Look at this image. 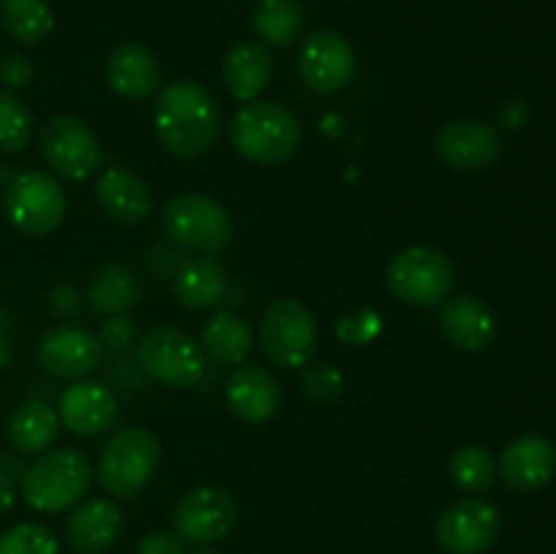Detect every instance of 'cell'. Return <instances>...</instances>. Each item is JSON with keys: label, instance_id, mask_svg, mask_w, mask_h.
I'll list each match as a JSON object with an SVG mask.
<instances>
[{"label": "cell", "instance_id": "obj_39", "mask_svg": "<svg viewBox=\"0 0 556 554\" xmlns=\"http://www.w3.org/2000/svg\"><path fill=\"white\" fill-rule=\"evenodd\" d=\"M16 503V487L14 478L5 470H0V514H9Z\"/></svg>", "mask_w": 556, "mask_h": 554}, {"label": "cell", "instance_id": "obj_30", "mask_svg": "<svg viewBox=\"0 0 556 554\" xmlns=\"http://www.w3.org/2000/svg\"><path fill=\"white\" fill-rule=\"evenodd\" d=\"M448 476L462 492L483 494L497 481V462L483 445H462L448 462Z\"/></svg>", "mask_w": 556, "mask_h": 554}, {"label": "cell", "instance_id": "obj_5", "mask_svg": "<svg viewBox=\"0 0 556 554\" xmlns=\"http://www.w3.org/2000/svg\"><path fill=\"white\" fill-rule=\"evenodd\" d=\"M456 282L454 261L432 244H413L391 255L386 286L391 297L410 307H434L451 297Z\"/></svg>", "mask_w": 556, "mask_h": 554}, {"label": "cell", "instance_id": "obj_17", "mask_svg": "<svg viewBox=\"0 0 556 554\" xmlns=\"http://www.w3.org/2000/svg\"><path fill=\"white\" fill-rule=\"evenodd\" d=\"M556 473V445L543 435H521L500 454L497 476L516 492H535Z\"/></svg>", "mask_w": 556, "mask_h": 554}, {"label": "cell", "instance_id": "obj_37", "mask_svg": "<svg viewBox=\"0 0 556 554\" xmlns=\"http://www.w3.org/2000/svg\"><path fill=\"white\" fill-rule=\"evenodd\" d=\"M136 554H185V541L168 530L147 532L136 546Z\"/></svg>", "mask_w": 556, "mask_h": 554}, {"label": "cell", "instance_id": "obj_36", "mask_svg": "<svg viewBox=\"0 0 556 554\" xmlns=\"http://www.w3.org/2000/svg\"><path fill=\"white\" fill-rule=\"evenodd\" d=\"M33 76H36V68L22 54H5L0 60V85L9 87V90H25V87H30Z\"/></svg>", "mask_w": 556, "mask_h": 554}, {"label": "cell", "instance_id": "obj_4", "mask_svg": "<svg viewBox=\"0 0 556 554\" xmlns=\"http://www.w3.org/2000/svg\"><path fill=\"white\" fill-rule=\"evenodd\" d=\"M161 226L174 244L201 255L223 253L233 239V221L226 206L195 190L177 193L163 204Z\"/></svg>", "mask_w": 556, "mask_h": 554}, {"label": "cell", "instance_id": "obj_6", "mask_svg": "<svg viewBox=\"0 0 556 554\" xmlns=\"http://www.w3.org/2000/svg\"><path fill=\"white\" fill-rule=\"evenodd\" d=\"M161 465V440L144 427H128L112 435L98 459L96 478L112 498H136Z\"/></svg>", "mask_w": 556, "mask_h": 554}, {"label": "cell", "instance_id": "obj_26", "mask_svg": "<svg viewBox=\"0 0 556 554\" xmlns=\"http://www.w3.org/2000/svg\"><path fill=\"white\" fill-rule=\"evenodd\" d=\"M253 342V329L237 313H215L201 329V348L217 364H244Z\"/></svg>", "mask_w": 556, "mask_h": 554}, {"label": "cell", "instance_id": "obj_8", "mask_svg": "<svg viewBox=\"0 0 556 554\" xmlns=\"http://www.w3.org/2000/svg\"><path fill=\"white\" fill-rule=\"evenodd\" d=\"M141 369L168 389H190L206 375V353L199 340L177 326H155L139 340Z\"/></svg>", "mask_w": 556, "mask_h": 554}, {"label": "cell", "instance_id": "obj_29", "mask_svg": "<svg viewBox=\"0 0 556 554\" xmlns=\"http://www.w3.org/2000/svg\"><path fill=\"white\" fill-rule=\"evenodd\" d=\"M0 22L25 47H38L54 30V14L47 0H0Z\"/></svg>", "mask_w": 556, "mask_h": 554}, {"label": "cell", "instance_id": "obj_19", "mask_svg": "<svg viewBox=\"0 0 556 554\" xmlns=\"http://www.w3.org/2000/svg\"><path fill=\"white\" fill-rule=\"evenodd\" d=\"M60 424L81 438L101 435L117 418V396L98 380H76L60 394Z\"/></svg>", "mask_w": 556, "mask_h": 554}, {"label": "cell", "instance_id": "obj_24", "mask_svg": "<svg viewBox=\"0 0 556 554\" xmlns=\"http://www.w3.org/2000/svg\"><path fill=\"white\" fill-rule=\"evenodd\" d=\"M174 299L182 304L185 310H210L223 302L228 291V275L226 266L215 259V255H201V259H190L188 264L179 266L172 282Z\"/></svg>", "mask_w": 556, "mask_h": 554}, {"label": "cell", "instance_id": "obj_3", "mask_svg": "<svg viewBox=\"0 0 556 554\" xmlns=\"http://www.w3.org/2000/svg\"><path fill=\"white\" fill-rule=\"evenodd\" d=\"M92 481V467L81 451H43L22 470L20 489L25 503L38 514H60L79 503Z\"/></svg>", "mask_w": 556, "mask_h": 554}, {"label": "cell", "instance_id": "obj_9", "mask_svg": "<svg viewBox=\"0 0 556 554\" xmlns=\"http://www.w3.org/2000/svg\"><path fill=\"white\" fill-rule=\"evenodd\" d=\"M5 217L27 237L52 234L68 212V196L58 177L47 172H22L5 185Z\"/></svg>", "mask_w": 556, "mask_h": 554}, {"label": "cell", "instance_id": "obj_32", "mask_svg": "<svg viewBox=\"0 0 556 554\" xmlns=\"http://www.w3.org/2000/svg\"><path fill=\"white\" fill-rule=\"evenodd\" d=\"M302 391L315 405L331 407L345 394V375L331 362H309L302 367Z\"/></svg>", "mask_w": 556, "mask_h": 554}, {"label": "cell", "instance_id": "obj_33", "mask_svg": "<svg viewBox=\"0 0 556 554\" xmlns=\"http://www.w3.org/2000/svg\"><path fill=\"white\" fill-rule=\"evenodd\" d=\"M0 554H60V541L49 527L22 521L0 536Z\"/></svg>", "mask_w": 556, "mask_h": 554}, {"label": "cell", "instance_id": "obj_12", "mask_svg": "<svg viewBox=\"0 0 556 554\" xmlns=\"http://www.w3.org/2000/svg\"><path fill=\"white\" fill-rule=\"evenodd\" d=\"M500 527L497 505L483 498H462L438 516L434 536L445 554H483L500 538Z\"/></svg>", "mask_w": 556, "mask_h": 554}, {"label": "cell", "instance_id": "obj_28", "mask_svg": "<svg viewBox=\"0 0 556 554\" xmlns=\"http://www.w3.org/2000/svg\"><path fill=\"white\" fill-rule=\"evenodd\" d=\"M304 20L299 0H255L253 30L264 47H291L304 33Z\"/></svg>", "mask_w": 556, "mask_h": 554}, {"label": "cell", "instance_id": "obj_35", "mask_svg": "<svg viewBox=\"0 0 556 554\" xmlns=\"http://www.w3.org/2000/svg\"><path fill=\"white\" fill-rule=\"evenodd\" d=\"M98 340L106 351H128L136 340H139V331H136V324L128 318V315H109L101 324V331H98Z\"/></svg>", "mask_w": 556, "mask_h": 554}, {"label": "cell", "instance_id": "obj_15", "mask_svg": "<svg viewBox=\"0 0 556 554\" xmlns=\"http://www.w3.org/2000/svg\"><path fill=\"white\" fill-rule=\"evenodd\" d=\"M101 340L81 326L58 324L43 331L38 342V364L54 378L81 380L101 367Z\"/></svg>", "mask_w": 556, "mask_h": 554}, {"label": "cell", "instance_id": "obj_16", "mask_svg": "<svg viewBox=\"0 0 556 554\" xmlns=\"http://www.w3.org/2000/svg\"><path fill=\"white\" fill-rule=\"evenodd\" d=\"M226 405L239 421L266 424L280 413L282 389L261 364H239L226 383Z\"/></svg>", "mask_w": 556, "mask_h": 554}, {"label": "cell", "instance_id": "obj_18", "mask_svg": "<svg viewBox=\"0 0 556 554\" xmlns=\"http://www.w3.org/2000/svg\"><path fill=\"white\" fill-rule=\"evenodd\" d=\"M106 81L125 101H147L163 85L161 60L144 43H119L106 60Z\"/></svg>", "mask_w": 556, "mask_h": 554}, {"label": "cell", "instance_id": "obj_13", "mask_svg": "<svg viewBox=\"0 0 556 554\" xmlns=\"http://www.w3.org/2000/svg\"><path fill=\"white\" fill-rule=\"evenodd\" d=\"M299 74L320 96H331L348 87L356 74V52L340 30L320 27L299 47Z\"/></svg>", "mask_w": 556, "mask_h": 554}, {"label": "cell", "instance_id": "obj_31", "mask_svg": "<svg viewBox=\"0 0 556 554\" xmlns=\"http://www.w3.org/2000/svg\"><path fill=\"white\" fill-rule=\"evenodd\" d=\"M33 139V114L14 92H0V152L14 155Z\"/></svg>", "mask_w": 556, "mask_h": 554}, {"label": "cell", "instance_id": "obj_14", "mask_svg": "<svg viewBox=\"0 0 556 554\" xmlns=\"http://www.w3.org/2000/svg\"><path fill=\"white\" fill-rule=\"evenodd\" d=\"M434 152L454 172L478 174L500 161L503 136L483 119H451L434 136Z\"/></svg>", "mask_w": 556, "mask_h": 554}, {"label": "cell", "instance_id": "obj_1", "mask_svg": "<svg viewBox=\"0 0 556 554\" xmlns=\"http://www.w3.org/2000/svg\"><path fill=\"white\" fill-rule=\"evenodd\" d=\"M152 123L161 144L182 161H195L220 136V109L212 92L195 79L168 81L157 90Z\"/></svg>", "mask_w": 556, "mask_h": 554}, {"label": "cell", "instance_id": "obj_40", "mask_svg": "<svg viewBox=\"0 0 556 554\" xmlns=\"http://www.w3.org/2000/svg\"><path fill=\"white\" fill-rule=\"evenodd\" d=\"M193 554H223V552H217V549H199V552Z\"/></svg>", "mask_w": 556, "mask_h": 554}, {"label": "cell", "instance_id": "obj_22", "mask_svg": "<svg viewBox=\"0 0 556 554\" xmlns=\"http://www.w3.org/2000/svg\"><path fill=\"white\" fill-rule=\"evenodd\" d=\"M96 199L101 210L123 226H139L152 215L150 185L130 168H103L96 182Z\"/></svg>", "mask_w": 556, "mask_h": 554}, {"label": "cell", "instance_id": "obj_25", "mask_svg": "<svg viewBox=\"0 0 556 554\" xmlns=\"http://www.w3.org/2000/svg\"><path fill=\"white\" fill-rule=\"evenodd\" d=\"M9 443L16 454L38 456L54 445L60 435V416L47 402L30 400L16 407L9 418Z\"/></svg>", "mask_w": 556, "mask_h": 554}, {"label": "cell", "instance_id": "obj_23", "mask_svg": "<svg viewBox=\"0 0 556 554\" xmlns=\"http://www.w3.org/2000/svg\"><path fill=\"white\" fill-rule=\"evenodd\" d=\"M275 60L261 41H239L223 58V85L239 103H250L269 87Z\"/></svg>", "mask_w": 556, "mask_h": 554}, {"label": "cell", "instance_id": "obj_38", "mask_svg": "<svg viewBox=\"0 0 556 554\" xmlns=\"http://www.w3.org/2000/svg\"><path fill=\"white\" fill-rule=\"evenodd\" d=\"M527 119H530V106H527V101H521V98H510V101H505L503 106L497 109V130L516 134V130L525 128Z\"/></svg>", "mask_w": 556, "mask_h": 554}, {"label": "cell", "instance_id": "obj_2", "mask_svg": "<svg viewBox=\"0 0 556 554\" xmlns=\"http://www.w3.org/2000/svg\"><path fill=\"white\" fill-rule=\"evenodd\" d=\"M231 144L255 166H280L302 147V125L296 114L275 101L242 103L228 123Z\"/></svg>", "mask_w": 556, "mask_h": 554}, {"label": "cell", "instance_id": "obj_11", "mask_svg": "<svg viewBox=\"0 0 556 554\" xmlns=\"http://www.w3.org/2000/svg\"><path fill=\"white\" fill-rule=\"evenodd\" d=\"M239 505L226 487L201 483L179 494L172 508V525L182 541L217 543L237 527Z\"/></svg>", "mask_w": 556, "mask_h": 554}, {"label": "cell", "instance_id": "obj_10", "mask_svg": "<svg viewBox=\"0 0 556 554\" xmlns=\"http://www.w3.org/2000/svg\"><path fill=\"white\" fill-rule=\"evenodd\" d=\"M38 152L49 172L68 182H81L103 166L101 139L74 114H58L47 119L38 134Z\"/></svg>", "mask_w": 556, "mask_h": 554}, {"label": "cell", "instance_id": "obj_21", "mask_svg": "<svg viewBox=\"0 0 556 554\" xmlns=\"http://www.w3.org/2000/svg\"><path fill=\"white\" fill-rule=\"evenodd\" d=\"M440 331L454 348L465 353L483 351L497 335L492 307L478 297H448L440 310Z\"/></svg>", "mask_w": 556, "mask_h": 554}, {"label": "cell", "instance_id": "obj_20", "mask_svg": "<svg viewBox=\"0 0 556 554\" xmlns=\"http://www.w3.org/2000/svg\"><path fill=\"white\" fill-rule=\"evenodd\" d=\"M125 516L114 500H87L71 511L65 521V538L79 554H103L123 536Z\"/></svg>", "mask_w": 556, "mask_h": 554}, {"label": "cell", "instance_id": "obj_7", "mask_svg": "<svg viewBox=\"0 0 556 554\" xmlns=\"http://www.w3.org/2000/svg\"><path fill=\"white\" fill-rule=\"evenodd\" d=\"M258 340L271 364L282 369H302L318 351V324L299 299L282 297L261 315Z\"/></svg>", "mask_w": 556, "mask_h": 554}, {"label": "cell", "instance_id": "obj_27", "mask_svg": "<svg viewBox=\"0 0 556 554\" xmlns=\"http://www.w3.org/2000/svg\"><path fill=\"white\" fill-rule=\"evenodd\" d=\"M141 299V286L125 264H103L87 288V302L101 315H123Z\"/></svg>", "mask_w": 556, "mask_h": 554}, {"label": "cell", "instance_id": "obj_34", "mask_svg": "<svg viewBox=\"0 0 556 554\" xmlns=\"http://www.w3.org/2000/svg\"><path fill=\"white\" fill-rule=\"evenodd\" d=\"M380 331V315L375 310H356V313L345 315L337 320V337L345 345H364V342L375 340Z\"/></svg>", "mask_w": 556, "mask_h": 554}]
</instances>
